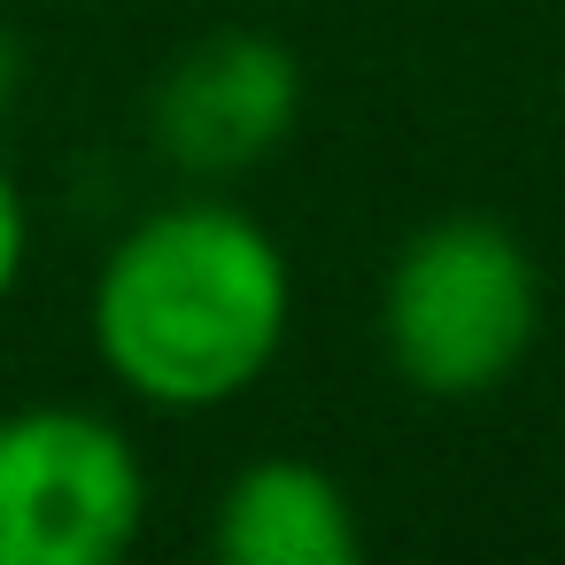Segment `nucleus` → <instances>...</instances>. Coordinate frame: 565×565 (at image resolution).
I'll return each instance as SVG.
<instances>
[{"mask_svg":"<svg viewBox=\"0 0 565 565\" xmlns=\"http://www.w3.org/2000/svg\"><path fill=\"white\" fill-rule=\"evenodd\" d=\"M140 526L148 457L109 411H0V565H117Z\"/></svg>","mask_w":565,"mask_h":565,"instance_id":"obj_3","label":"nucleus"},{"mask_svg":"<svg viewBox=\"0 0 565 565\" xmlns=\"http://www.w3.org/2000/svg\"><path fill=\"white\" fill-rule=\"evenodd\" d=\"M542 341V271L503 217H426L380 279V356L426 403H480Z\"/></svg>","mask_w":565,"mask_h":565,"instance_id":"obj_2","label":"nucleus"},{"mask_svg":"<svg viewBox=\"0 0 565 565\" xmlns=\"http://www.w3.org/2000/svg\"><path fill=\"white\" fill-rule=\"evenodd\" d=\"M17 94H24V47H17L9 24H0V117L17 109Z\"/></svg>","mask_w":565,"mask_h":565,"instance_id":"obj_7","label":"nucleus"},{"mask_svg":"<svg viewBox=\"0 0 565 565\" xmlns=\"http://www.w3.org/2000/svg\"><path fill=\"white\" fill-rule=\"evenodd\" d=\"M295 333V264L264 217L217 194L140 210L94 264L86 341L117 395L202 418L271 380Z\"/></svg>","mask_w":565,"mask_h":565,"instance_id":"obj_1","label":"nucleus"},{"mask_svg":"<svg viewBox=\"0 0 565 565\" xmlns=\"http://www.w3.org/2000/svg\"><path fill=\"white\" fill-rule=\"evenodd\" d=\"M24 264H32V202H24L17 171L0 163V310L17 302V287H24Z\"/></svg>","mask_w":565,"mask_h":565,"instance_id":"obj_6","label":"nucleus"},{"mask_svg":"<svg viewBox=\"0 0 565 565\" xmlns=\"http://www.w3.org/2000/svg\"><path fill=\"white\" fill-rule=\"evenodd\" d=\"M302 125V63L271 32H210L148 94V148L194 179L225 186L264 171Z\"/></svg>","mask_w":565,"mask_h":565,"instance_id":"obj_4","label":"nucleus"},{"mask_svg":"<svg viewBox=\"0 0 565 565\" xmlns=\"http://www.w3.org/2000/svg\"><path fill=\"white\" fill-rule=\"evenodd\" d=\"M210 550L225 565H356V495L310 457H248L210 511Z\"/></svg>","mask_w":565,"mask_h":565,"instance_id":"obj_5","label":"nucleus"}]
</instances>
